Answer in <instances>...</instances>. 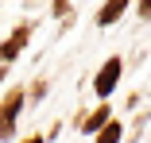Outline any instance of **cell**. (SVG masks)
I'll list each match as a JSON object with an SVG mask.
<instances>
[{"mask_svg":"<svg viewBox=\"0 0 151 143\" xmlns=\"http://www.w3.org/2000/svg\"><path fill=\"white\" fill-rule=\"evenodd\" d=\"M23 143H43V135H27V139H23Z\"/></svg>","mask_w":151,"mask_h":143,"instance_id":"cell-8","label":"cell"},{"mask_svg":"<svg viewBox=\"0 0 151 143\" xmlns=\"http://www.w3.org/2000/svg\"><path fill=\"white\" fill-rule=\"evenodd\" d=\"M97 143H120V124L112 120L109 128H101V132H97Z\"/></svg>","mask_w":151,"mask_h":143,"instance_id":"cell-6","label":"cell"},{"mask_svg":"<svg viewBox=\"0 0 151 143\" xmlns=\"http://www.w3.org/2000/svg\"><path fill=\"white\" fill-rule=\"evenodd\" d=\"M19 104H23V93L12 89L0 104V139H12V128H16V116H19Z\"/></svg>","mask_w":151,"mask_h":143,"instance_id":"cell-1","label":"cell"},{"mask_svg":"<svg viewBox=\"0 0 151 143\" xmlns=\"http://www.w3.org/2000/svg\"><path fill=\"white\" fill-rule=\"evenodd\" d=\"M112 120H109V104L105 108H97L93 116H85V124H81V132H101V128H109Z\"/></svg>","mask_w":151,"mask_h":143,"instance_id":"cell-5","label":"cell"},{"mask_svg":"<svg viewBox=\"0 0 151 143\" xmlns=\"http://www.w3.org/2000/svg\"><path fill=\"white\" fill-rule=\"evenodd\" d=\"M139 16H151V0H143V4H139Z\"/></svg>","mask_w":151,"mask_h":143,"instance_id":"cell-7","label":"cell"},{"mask_svg":"<svg viewBox=\"0 0 151 143\" xmlns=\"http://www.w3.org/2000/svg\"><path fill=\"white\" fill-rule=\"evenodd\" d=\"M116 81H120V58H109V62L101 66V74L93 77V89H97L101 97H109V93L116 89Z\"/></svg>","mask_w":151,"mask_h":143,"instance_id":"cell-2","label":"cell"},{"mask_svg":"<svg viewBox=\"0 0 151 143\" xmlns=\"http://www.w3.org/2000/svg\"><path fill=\"white\" fill-rule=\"evenodd\" d=\"M124 12H128V0H112V4H105V8H101V16H97V19H101V23H116Z\"/></svg>","mask_w":151,"mask_h":143,"instance_id":"cell-4","label":"cell"},{"mask_svg":"<svg viewBox=\"0 0 151 143\" xmlns=\"http://www.w3.org/2000/svg\"><path fill=\"white\" fill-rule=\"evenodd\" d=\"M27 39H31V23H23V27H16V35L0 43V58H4V62H12L16 54H19V50L27 46Z\"/></svg>","mask_w":151,"mask_h":143,"instance_id":"cell-3","label":"cell"}]
</instances>
